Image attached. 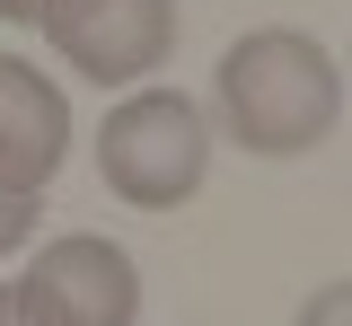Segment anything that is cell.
I'll return each mask as SVG.
<instances>
[{"label": "cell", "instance_id": "obj_6", "mask_svg": "<svg viewBox=\"0 0 352 326\" xmlns=\"http://www.w3.org/2000/svg\"><path fill=\"white\" fill-rule=\"evenodd\" d=\"M36 212H44V194H0V256H18L36 238Z\"/></svg>", "mask_w": 352, "mask_h": 326}, {"label": "cell", "instance_id": "obj_9", "mask_svg": "<svg viewBox=\"0 0 352 326\" xmlns=\"http://www.w3.org/2000/svg\"><path fill=\"white\" fill-rule=\"evenodd\" d=\"M0 326H27V318H18V300H9V282H0Z\"/></svg>", "mask_w": 352, "mask_h": 326}, {"label": "cell", "instance_id": "obj_7", "mask_svg": "<svg viewBox=\"0 0 352 326\" xmlns=\"http://www.w3.org/2000/svg\"><path fill=\"white\" fill-rule=\"evenodd\" d=\"M344 318H352V291H344V282H317V300L300 309V326H344Z\"/></svg>", "mask_w": 352, "mask_h": 326}, {"label": "cell", "instance_id": "obj_1", "mask_svg": "<svg viewBox=\"0 0 352 326\" xmlns=\"http://www.w3.org/2000/svg\"><path fill=\"white\" fill-rule=\"evenodd\" d=\"M212 106H220V124H229L238 150H256V159H308L344 124V71L300 27H256V36H238L220 53Z\"/></svg>", "mask_w": 352, "mask_h": 326}, {"label": "cell", "instance_id": "obj_3", "mask_svg": "<svg viewBox=\"0 0 352 326\" xmlns=\"http://www.w3.org/2000/svg\"><path fill=\"white\" fill-rule=\"evenodd\" d=\"M27 326H132L141 318V274L115 238L97 230H62L36 247V265L9 282Z\"/></svg>", "mask_w": 352, "mask_h": 326}, {"label": "cell", "instance_id": "obj_4", "mask_svg": "<svg viewBox=\"0 0 352 326\" xmlns=\"http://www.w3.org/2000/svg\"><path fill=\"white\" fill-rule=\"evenodd\" d=\"M36 36L80 80L132 89L176 53V0H36Z\"/></svg>", "mask_w": 352, "mask_h": 326}, {"label": "cell", "instance_id": "obj_2", "mask_svg": "<svg viewBox=\"0 0 352 326\" xmlns=\"http://www.w3.org/2000/svg\"><path fill=\"white\" fill-rule=\"evenodd\" d=\"M97 177L132 212H176L212 177V124L185 89H132L97 133Z\"/></svg>", "mask_w": 352, "mask_h": 326}, {"label": "cell", "instance_id": "obj_5", "mask_svg": "<svg viewBox=\"0 0 352 326\" xmlns=\"http://www.w3.org/2000/svg\"><path fill=\"white\" fill-rule=\"evenodd\" d=\"M71 159V97L36 62L0 53V194H44Z\"/></svg>", "mask_w": 352, "mask_h": 326}, {"label": "cell", "instance_id": "obj_8", "mask_svg": "<svg viewBox=\"0 0 352 326\" xmlns=\"http://www.w3.org/2000/svg\"><path fill=\"white\" fill-rule=\"evenodd\" d=\"M0 18L9 27H36V0H0Z\"/></svg>", "mask_w": 352, "mask_h": 326}]
</instances>
